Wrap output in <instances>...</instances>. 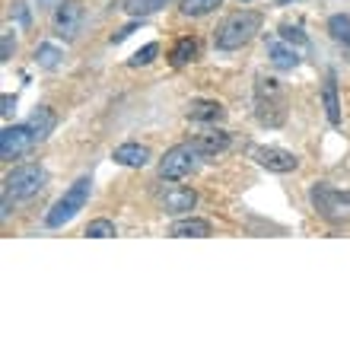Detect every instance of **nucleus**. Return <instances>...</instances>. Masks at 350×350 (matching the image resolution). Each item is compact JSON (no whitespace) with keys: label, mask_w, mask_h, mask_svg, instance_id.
Masks as SVG:
<instances>
[{"label":"nucleus","mask_w":350,"mask_h":350,"mask_svg":"<svg viewBox=\"0 0 350 350\" xmlns=\"http://www.w3.org/2000/svg\"><path fill=\"white\" fill-rule=\"evenodd\" d=\"M261 23H265V16H261L258 10H236V13H230V16L217 26L213 45L220 48V51H236V48L249 45L252 38L258 36Z\"/></svg>","instance_id":"nucleus-1"},{"label":"nucleus","mask_w":350,"mask_h":350,"mask_svg":"<svg viewBox=\"0 0 350 350\" xmlns=\"http://www.w3.org/2000/svg\"><path fill=\"white\" fill-rule=\"evenodd\" d=\"M286 109H290V102H286L284 83L265 74L255 77V118L265 128H280L286 121Z\"/></svg>","instance_id":"nucleus-2"},{"label":"nucleus","mask_w":350,"mask_h":350,"mask_svg":"<svg viewBox=\"0 0 350 350\" xmlns=\"http://www.w3.org/2000/svg\"><path fill=\"white\" fill-rule=\"evenodd\" d=\"M48 185V172L36 163H26V166H16L13 172L3 178V198L7 201H29V198H36L42 188Z\"/></svg>","instance_id":"nucleus-3"},{"label":"nucleus","mask_w":350,"mask_h":350,"mask_svg":"<svg viewBox=\"0 0 350 350\" xmlns=\"http://www.w3.org/2000/svg\"><path fill=\"white\" fill-rule=\"evenodd\" d=\"M90 191H92V178L90 175H83V178H77L70 188L64 191V198L51 207V211L45 213V223L51 226V230H57V226H64V223H70L77 217V213L86 207V201H90Z\"/></svg>","instance_id":"nucleus-4"},{"label":"nucleus","mask_w":350,"mask_h":350,"mask_svg":"<svg viewBox=\"0 0 350 350\" xmlns=\"http://www.w3.org/2000/svg\"><path fill=\"white\" fill-rule=\"evenodd\" d=\"M198 150H194V144H175L172 150H166L163 153V159H159V178L163 182H178V178H185V175H191L194 166H198Z\"/></svg>","instance_id":"nucleus-5"},{"label":"nucleus","mask_w":350,"mask_h":350,"mask_svg":"<svg viewBox=\"0 0 350 350\" xmlns=\"http://www.w3.org/2000/svg\"><path fill=\"white\" fill-rule=\"evenodd\" d=\"M86 23V10L80 0H61L55 10V32L64 42H70V38L80 36V29H83Z\"/></svg>","instance_id":"nucleus-6"},{"label":"nucleus","mask_w":350,"mask_h":350,"mask_svg":"<svg viewBox=\"0 0 350 350\" xmlns=\"http://www.w3.org/2000/svg\"><path fill=\"white\" fill-rule=\"evenodd\" d=\"M32 147H36V137H32L29 124H7V128L0 131V159L10 163V159L23 157Z\"/></svg>","instance_id":"nucleus-7"},{"label":"nucleus","mask_w":350,"mask_h":350,"mask_svg":"<svg viewBox=\"0 0 350 350\" xmlns=\"http://www.w3.org/2000/svg\"><path fill=\"white\" fill-rule=\"evenodd\" d=\"M309 198H312L315 211H322L325 217H334V211L350 207V191H338V188H328V185H315Z\"/></svg>","instance_id":"nucleus-8"},{"label":"nucleus","mask_w":350,"mask_h":350,"mask_svg":"<svg viewBox=\"0 0 350 350\" xmlns=\"http://www.w3.org/2000/svg\"><path fill=\"white\" fill-rule=\"evenodd\" d=\"M255 157H258V163L267 169V172L284 175V172H293V169L299 166V159L284 147H261V150H255Z\"/></svg>","instance_id":"nucleus-9"},{"label":"nucleus","mask_w":350,"mask_h":350,"mask_svg":"<svg viewBox=\"0 0 350 350\" xmlns=\"http://www.w3.org/2000/svg\"><path fill=\"white\" fill-rule=\"evenodd\" d=\"M191 144L201 157H217V153L230 150L232 137H230V131H201V134H194Z\"/></svg>","instance_id":"nucleus-10"},{"label":"nucleus","mask_w":350,"mask_h":350,"mask_svg":"<svg viewBox=\"0 0 350 350\" xmlns=\"http://www.w3.org/2000/svg\"><path fill=\"white\" fill-rule=\"evenodd\" d=\"M194 204H198V194L191 188H185V185H172L163 194V211L166 213H191Z\"/></svg>","instance_id":"nucleus-11"},{"label":"nucleus","mask_w":350,"mask_h":350,"mask_svg":"<svg viewBox=\"0 0 350 350\" xmlns=\"http://www.w3.org/2000/svg\"><path fill=\"white\" fill-rule=\"evenodd\" d=\"M267 57H271V64L277 67V70H293V67H299V51H296V45H290V42H267Z\"/></svg>","instance_id":"nucleus-12"},{"label":"nucleus","mask_w":350,"mask_h":350,"mask_svg":"<svg viewBox=\"0 0 350 350\" xmlns=\"http://www.w3.org/2000/svg\"><path fill=\"white\" fill-rule=\"evenodd\" d=\"M169 236H172V239H207V236H211V223L201 220V217L175 220L172 226H169Z\"/></svg>","instance_id":"nucleus-13"},{"label":"nucleus","mask_w":350,"mask_h":350,"mask_svg":"<svg viewBox=\"0 0 350 350\" xmlns=\"http://www.w3.org/2000/svg\"><path fill=\"white\" fill-rule=\"evenodd\" d=\"M29 131H32V137H36V144H42V140L51 137V131L57 128V115L48 105H42V109H36L32 115H29Z\"/></svg>","instance_id":"nucleus-14"},{"label":"nucleus","mask_w":350,"mask_h":350,"mask_svg":"<svg viewBox=\"0 0 350 350\" xmlns=\"http://www.w3.org/2000/svg\"><path fill=\"white\" fill-rule=\"evenodd\" d=\"M111 159H115V163H121V166L140 169V166H147V163H150V150L144 147V144H121V147H115Z\"/></svg>","instance_id":"nucleus-15"},{"label":"nucleus","mask_w":350,"mask_h":350,"mask_svg":"<svg viewBox=\"0 0 350 350\" xmlns=\"http://www.w3.org/2000/svg\"><path fill=\"white\" fill-rule=\"evenodd\" d=\"M198 51H201L198 38L185 36V38H178V42L172 45V51H169V61H172V67H185V64H191L194 57H198Z\"/></svg>","instance_id":"nucleus-16"},{"label":"nucleus","mask_w":350,"mask_h":350,"mask_svg":"<svg viewBox=\"0 0 350 350\" xmlns=\"http://www.w3.org/2000/svg\"><path fill=\"white\" fill-rule=\"evenodd\" d=\"M322 105H325L328 121L338 128V124H341V102H338V83H334V74H328V80H325V86H322Z\"/></svg>","instance_id":"nucleus-17"},{"label":"nucleus","mask_w":350,"mask_h":350,"mask_svg":"<svg viewBox=\"0 0 350 350\" xmlns=\"http://www.w3.org/2000/svg\"><path fill=\"white\" fill-rule=\"evenodd\" d=\"M188 118L191 121H220L223 105L213 99H194L191 105H188Z\"/></svg>","instance_id":"nucleus-18"},{"label":"nucleus","mask_w":350,"mask_h":350,"mask_svg":"<svg viewBox=\"0 0 350 350\" xmlns=\"http://www.w3.org/2000/svg\"><path fill=\"white\" fill-rule=\"evenodd\" d=\"M166 3H172V0H124V13H131L134 19H144L150 16V13H157V10H163Z\"/></svg>","instance_id":"nucleus-19"},{"label":"nucleus","mask_w":350,"mask_h":350,"mask_svg":"<svg viewBox=\"0 0 350 350\" xmlns=\"http://www.w3.org/2000/svg\"><path fill=\"white\" fill-rule=\"evenodd\" d=\"M223 0H178V10H182V16H207Z\"/></svg>","instance_id":"nucleus-20"},{"label":"nucleus","mask_w":350,"mask_h":350,"mask_svg":"<svg viewBox=\"0 0 350 350\" xmlns=\"http://www.w3.org/2000/svg\"><path fill=\"white\" fill-rule=\"evenodd\" d=\"M328 32H332L334 42L350 45V16H332L328 19Z\"/></svg>","instance_id":"nucleus-21"},{"label":"nucleus","mask_w":350,"mask_h":350,"mask_svg":"<svg viewBox=\"0 0 350 350\" xmlns=\"http://www.w3.org/2000/svg\"><path fill=\"white\" fill-rule=\"evenodd\" d=\"M36 61L45 67V70H55V67L61 64V51H57L55 45H48V42H45V45L36 48Z\"/></svg>","instance_id":"nucleus-22"},{"label":"nucleus","mask_w":350,"mask_h":350,"mask_svg":"<svg viewBox=\"0 0 350 350\" xmlns=\"http://www.w3.org/2000/svg\"><path fill=\"white\" fill-rule=\"evenodd\" d=\"M157 55H159V45H157V42H150V45H144L137 55L131 57L128 64L131 67H147V64H153V61H157Z\"/></svg>","instance_id":"nucleus-23"},{"label":"nucleus","mask_w":350,"mask_h":350,"mask_svg":"<svg viewBox=\"0 0 350 350\" xmlns=\"http://www.w3.org/2000/svg\"><path fill=\"white\" fill-rule=\"evenodd\" d=\"M86 236H90V239H111V236H115V223L111 220H92L90 226H86Z\"/></svg>","instance_id":"nucleus-24"},{"label":"nucleus","mask_w":350,"mask_h":350,"mask_svg":"<svg viewBox=\"0 0 350 350\" xmlns=\"http://www.w3.org/2000/svg\"><path fill=\"white\" fill-rule=\"evenodd\" d=\"M280 38L290 42V45H309V36H306L299 26H293V23H284V26H280Z\"/></svg>","instance_id":"nucleus-25"},{"label":"nucleus","mask_w":350,"mask_h":350,"mask_svg":"<svg viewBox=\"0 0 350 350\" xmlns=\"http://www.w3.org/2000/svg\"><path fill=\"white\" fill-rule=\"evenodd\" d=\"M13 48H16V42H13V32H3V45H0V57H3V61H10V55H13Z\"/></svg>","instance_id":"nucleus-26"},{"label":"nucleus","mask_w":350,"mask_h":350,"mask_svg":"<svg viewBox=\"0 0 350 350\" xmlns=\"http://www.w3.org/2000/svg\"><path fill=\"white\" fill-rule=\"evenodd\" d=\"M0 105H3V118H10V115H13V111H16V99H13V96H3V99H0Z\"/></svg>","instance_id":"nucleus-27"},{"label":"nucleus","mask_w":350,"mask_h":350,"mask_svg":"<svg viewBox=\"0 0 350 350\" xmlns=\"http://www.w3.org/2000/svg\"><path fill=\"white\" fill-rule=\"evenodd\" d=\"M51 3H55V0H38V7H51ZM57 3H61V0H57ZM55 3V7H57Z\"/></svg>","instance_id":"nucleus-28"},{"label":"nucleus","mask_w":350,"mask_h":350,"mask_svg":"<svg viewBox=\"0 0 350 350\" xmlns=\"http://www.w3.org/2000/svg\"><path fill=\"white\" fill-rule=\"evenodd\" d=\"M344 51H347V61H350V45H344Z\"/></svg>","instance_id":"nucleus-29"},{"label":"nucleus","mask_w":350,"mask_h":350,"mask_svg":"<svg viewBox=\"0 0 350 350\" xmlns=\"http://www.w3.org/2000/svg\"><path fill=\"white\" fill-rule=\"evenodd\" d=\"M239 3H252V0H239Z\"/></svg>","instance_id":"nucleus-30"},{"label":"nucleus","mask_w":350,"mask_h":350,"mask_svg":"<svg viewBox=\"0 0 350 350\" xmlns=\"http://www.w3.org/2000/svg\"><path fill=\"white\" fill-rule=\"evenodd\" d=\"M280 3H290V0H280Z\"/></svg>","instance_id":"nucleus-31"}]
</instances>
